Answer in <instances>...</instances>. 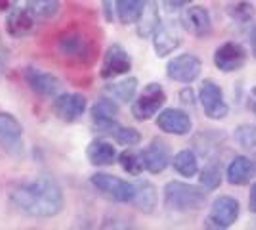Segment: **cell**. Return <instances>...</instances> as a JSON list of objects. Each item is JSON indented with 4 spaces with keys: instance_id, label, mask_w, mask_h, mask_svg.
Returning <instances> with one entry per match:
<instances>
[{
    "instance_id": "obj_1",
    "label": "cell",
    "mask_w": 256,
    "mask_h": 230,
    "mask_svg": "<svg viewBox=\"0 0 256 230\" xmlns=\"http://www.w3.org/2000/svg\"><path fill=\"white\" fill-rule=\"evenodd\" d=\"M10 203L20 213L34 219H50L64 211L62 186L52 176H36L10 192Z\"/></svg>"
},
{
    "instance_id": "obj_2",
    "label": "cell",
    "mask_w": 256,
    "mask_h": 230,
    "mask_svg": "<svg viewBox=\"0 0 256 230\" xmlns=\"http://www.w3.org/2000/svg\"><path fill=\"white\" fill-rule=\"evenodd\" d=\"M58 50L64 58L78 64H92L98 52L96 43L82 29H65L58 37Z\"/></svg>"
},
{
    "instance_id": "obj_3",
    "label": "cell",
    "mask_w": 256,
    "mask_h": 230,
    "mask_svg": "<svg viewBox=\"0 0 256 230\" xmlns=\"http://www.w3.org/2000/svg\"><path fill=\"white\" fill-rule=\"evenodd\" d=\"M206 203V192L201 188L170 180L164 186V205L178 213H188V211H199Z\"/></svg>"
},
{
    "instance_id": "obj_4",
    "label": "cell",
    "mask_w": 256,
    "mask_h": 230,
    "mask_svg": "<svg viewBox=\"0 0 256 230\" xmlns=\"http://www.w3.org/2000/svg\"><path fill=\"white\" fill-rule=\"evenodd\" d=\"M90 182L102 196H106L111 201H117V203H132L136 197V184L122 180L118 176L96 173V175H92Z\"/></svg>"
},
{
    "instance_id": "obj_5",
    "label": "cell",
    "mask_w": 256,
    "mask_h": 230,
    "mask_svg": "<svg viewBox=\"0 0 256 230\" xmlns=\"http://www.w3.org/2000/svg\"><path fill=\"white\" fill-rule=\"evenodd\" d=\"M166 102V92L159 83H150L140 92V96L132 104V115L138 121H148L157 115Z\"/></svg>"
},
{
    "instance_id": "obj_6",
    "label": "cell",
    "mask_w": 256,
    "mask_h": 230,
    "mask_svg": "<svg viewBox=\"0 0 256 230\" xmlns=\"http://www.w3.org/2000/svg\"><path fill=\"white\" fill-rule=\"evenodd\" d=\"M203 64L195 54H180L172 58L166 66V75L176 83H193L201 75Z\"/></svg>"
},
{
    "instance_id": "obj_7",
    "label": "cell",
    "mask_w": 256,
    "mask_h": 230,
    "mask_svg": "<svg viewBox=\"0 0 256 230\" xmlns=\"http://www.w3.org/2000/svg\"><path fill=\"white\" fill-rule=\"evenodd\" d=\"M130 69H132V58L124 50V46L111 44L104 56L100 75L104 79H117L120 75H126Z\"/></svg>"
},
{
    "instance_id": "obj_8",
    "label": "cell",
    "mask_w": 256,
    "mask_h": 230,
    "mask_svg": "<svg viewBox=\"0 0 256 230\" xmlns=\"http://www.w3.org/2000/svg\"><path fill=\"white\" fill-rule=\"evenodd\" d=\"M237 219H239V201L232 196H220L214 199L210 215L206 219V226L228 228Z\"/></svg>"
},
{
    "instance_id": "obj_9",
    "label": "cell",
    "mask_w": 256,
    "mask_h": 230,
    "mask_svg": "<svg viewBox=\"0 0 256 230\" xmlns=\"http://www.w3.org/2000/svg\"><path fill=\"white\" fill-rule=\"evenodd\" d=\"M199 98L203 104V110L206 113L208 119H224L230 113V108L226 104L224 94H222V88L218 87L214 81H204L201 92H199Z\"/></svg>"
},
{
    "instance_id": "obj_10",
    "label": "cell",
    "mask_w": 256,
    "mask_h": 230,
    "mask_svg": "<svg viewBox=\"0 0 256 230\" xmlns=\"http://www.w3.org/2000/svg\"><path fill=\"white\" fill-rule=\"evenodd\" d=\"M88 102L82 94L69 92V94H58L54 98V113L65 123H73L84 115Z\"/></svg>"
},
{
    "instance_id": "obj_11",
    "label": "cell",
    "mask_w": 256,
    "mask_h": 230,
    "mask_svg": "<svg viewBox=\"0 0 256 230\" xmlns=\"http://www.w3.org/2000/svg\"><path fill=\"white\" fill-rule=\"evenodd\" d=\"M25 81L32 92L40 94L44 98H56L62 90V81L58 77L48 71H40L36 67H29L25 71Z\"/></svg>"
},
{
    "instance_id": "obj_12",
    "label": "cell",
    "mask_w": 256,
    "mask_h": 230,
    "mask_svg": "<svg viewBox=\"0 0 256 230\" xmlns=\"http://www.w3.org/2000/svg\"><path fill=\"white\" fill-rule=\"evenodd\" d=\"M34 25H36V18L29 10V6H14L12 10H8L6 31L14 39H23V37L31 35Z\"/></svg>"
},
{
    "instance_id": "obj_13",
    "label": "cell",
    "mask_w": 256,
    "mask_h": 230,
    "mask_svg": "<svg viewBox=\"0 0 256 230\" xmlns=\"http://www.w3.org/2000/svg\"><path fill=\"white\" fill-rule=\"evenodd\" d=\"M246 52L239 43H224L218 46L216 54H214V64L220 71L232 73L245 66Z\"/></svg>"
},
{
    "instance_id": "obj_14",
    "label": "cell",
    "mask_w": 256,
    "mask_h": 230,
    "mask_svg": "<svg viewBox=\"0 0 256 230\" xmlns=\"http://www.w3.org/2000/svg\"><path fill=\"white\" fill-rule=\"evenodd\" d=\"M22 136H23L22 123L16 119L12 113L0 111V144H2V148L20 153L23 150Z\"/></svg>"
},
{
    "instance_id": "obj_15",
    "label": "cell",
    "mask_w": 256,
    "mask_h": 230,
    "mask_svg": "<svg viewBox=\"0 0 256 230\" xmlns=\"http://www.w3.org/2000/svg\"><path fill=\"white\" fill-rule=\"evenodd\" d=\"M182 25L186 27V31H190L195 37H206L212 31V20L210 14L203 6H190L182 14Z\"/></svg>"
},
{
    "instance_id": "obj_16",
    "label": "cell",
    "mask_w": 256,
    "mask_h": 230,
    "mask_svg": "<svg viewBox=\"0 0 256 230\" xmlns=\"http://www.w3.org/2000/svg\"><path fill=\"white\" fill-rule=\"evenodd\" d=\"M157 127L162 132H168V134H178L184 136L192 131V117L182 110L176 108H168V110H162L157 117Z\"/></svg>"
},
{
    "instance_id": "obj_17",
    "label": "cell",
    "mask_w": 256,
    "mask_h": 230,
    "mask_svg": "<svg viewBox=\"0 0 256 230\" xmlns=\"http://www.w3.org/2000/svg\"><path fill=\"white\" fill-rule=\"evenodd\" d=\"M182 44V37L178 33V27L174 23H160L157 31L153 33V46L159 58L172 54Z\"/></svg>"
},
{
    "instance_id": "obj_18",
    "label": "cell",
    "mask_w": 256,
    "mask_h": 230,
    "mask_svg": "<svg viewBox=\"0 0 256 230\" xmlns=\"http://www.w3.org/2000/svg\"><path fill=\"white\" fill-rule=\"evenodd\" d=\"M144 161H146V169L153 173V175H159L162 173L168 163H170V152H168V146L155 138L151 140V144L144 150Z\"/></svg>"
},
{
    "instance_id": "obj_19",
    "label": "cell",
    "mask_w": 256,
    "mask_h": 230,
    "mask_svg": "<svg viewBox=\"0 0 256 230\" xmlns=\"http://www.w3.org/2000/svg\"><path fill=\"white\" fill-rule=\"evenodd\" d=\"M118 106L111 98H100L92 106V121L98 131L109 132L117 125Z\"/></svg>"
},
{
    "instance_id": "obj_20",
    "label": "cell",
    "mask_w": 256,
    "mask_h": 230,
    "mask_svg": "<svg viewBox=\"0 0 256 230\" xmlns=\"http://www.w3.org/2000/svg\"><path fill=\"white\" fill-rule=\"evenodd\" d=\"M86 155L88 161L96 167H109L118 159L117 148L107 140H92L86 150Z\"/></svg>"
},
{
    "instance_id": "obj_21",
    "label": "cell",
    "mask_w": 256,
    "mask_h": 230,
    "mask_svg": "<svg viewBox=\"0 0 256 230\" xmlns=\"http://www.w3.org/2000/svg\"><path fill=\"white\" fill-rule=\"evenodd\" d=\"M136 207L146 213V215H151L157 203H159V194H157V188L151 184L150 180H140L136 182V197L132 201Z\"/></svg>"
},
{
    "instance_id": "obj_22",
    "label": "cell",
    "mask_w": 256,
    "mask_h": 230,
    "mask_svg": "<svg viewBox=\"0 0 256 230\" xmlns=\"http://www.w3.org/2000/svg\"><path fill=\"white\" fill-rule=\"evenodd\" d=\"M252 171H254V163L245 155H239L228 167V180L234 186H245L252 176Z\"/></svg>"
},
{
    "instance_id": "obj_23",
    "label": "cell",
    "mask_w": 256,
    "mask_h": 230,
    "mask_svg": "<svg viewBox=\"0 0 256 230\" xmlns=\"http://www.w3.org/2000/svg\"><path fill=\"white\" fill-rule=\"evenodd\" d=\"M160 25V14L157 0H148L144 14L140 16L138 20V35L142 39H148L150 35H153L157 31V27Z\"/></svg>"
},
{
    "instance_id": "obj_24",
    "label": "cell",
    "mask_w": 256,
    "mask_h": 230,
    "mask_svg": "<svg viewBox=\"0 0 256 230\" xmlns=\"http://www.w3.org/2000/svg\"><path fill=\"white\" fill-rule=\"evenodd\" d=\"M148 0H117L115 12L120 23L130 25V23H138L140 16L144 14Z\"/></svg>"
},
{
    "instance_id": "obj_25",
    "label": "cell",
    "mask_w": 256,
    "mask_h": 230,
    "mask_svg": "<svg viewBox=\"0 0 256 230\" xmlns=\"http://www.w3.org/2000/svg\"><path fill=\"white\" fill-rule=\"evenodd\" d=\"M172 165H174L176 173H180L182 176H195L199 173V161L192 150H182L176 153L172 159Z\"/></svg>"
},
{
    "instance_id": "obj_26",
    "label": "cell",
    "mask_w": 256,
    "mask_h": 230,
    "mask_svg": "<svg viewBox=\"0 0 256 230\" xmlns=\"http://www.w3.org/2000/svg\"><path fill=\"white\" fill-rule=\"evenodd\" d=\"M136 90H138V79L136 77H130V79H124L120 83H113L106 87V92L111 94L115 100H120V102H132L134 96H136Z\"/></svg>"
},
{
    "instance_id": "obj_27",
    "label": "cell",
    "mask_w": 256,
    "mask_h": 230,
    "mask_svg": "<svg viewBox=\"0 0 256 230\" xmlns=\"http://www.w3.org/2000/svg\"><path fill=\"white\" fill-rule=\"evenodd\" d=\"M118 163L126 171L128 175L138 176L142 175V171L146 169V161H144V152H136L132 148L124 150L122 153H118Z\"/></svg>"
},
{
    "instance_id": "obj_28",
    "label": "cell",
    "mask_w": 256,
    "mask_h": 230,
    "mask_svg": "<svg viewBox=\"0 0 256 230\" xmlns=\"http://www.w3.org/2000/svg\"><path fill=\"white\" fill-rule=\"evenodd\" d=\"M29 10L34 14L36 20H52L60 14V0H27Z\"/></svg>"
},
{
    "instance_id": "obj_29",
    "label": "cell",
    "mask_w": 256,
    "mask_h": 230,
    "mask_svg": "<svg viewBox=\"0 0 256 230\" xmlns=\"http://www.w3.org/2000/svg\"><path fill=\"white\" fill-rule=\"evenodd\" d=\"M228 14L234 18L235 22L239 23H248L254 18V6L248 0H234L228 4Z\"/></svg>"
},
{
    "instance_id": "obj_30",
    "label": "cell",
    "mask_w": 256,
    "mask_h": 230,
    "mask_svg": "<svg viewBox=\"0 0 256 230\" xmlns=\"http://www.w3.org/2000/svg\"><path fill=\"white\" fill-rule=\"evenodd\" d=\"M107 134H111L118 144H122V146H128V148H132V146H138L142 142V134H140L136 129H132V127H122V125H115L111 131L107 132Z\"/></svg>"
},
{
    "instance_id": "obj_31",
    "label": "cell",
    "mask_w": 256,
    "mask_h": 230,
    "mask_svg": "<svg viewBox=\"0 0 256 230\" xmlns=\"http://www.w3.org/2000/svg\"><path fill=\"white\" fill-rule=\"evenodd\" d=\"M235 140L239 142V146H243L246 150H254L256 148V125L245 123L239 125L235 129Z\"/></svg>"
},
{
    "instance_id": "obj_32",
    "label": "cell",
    "mask_w": 256,
    "mask_h": 230,
    "mask_svg": "<svg viewBox=\"0 0 256 230\" xmlns=\"http://www.w3.org/2000/svg\"><path fill=\"white\" fill-rule=\"evenodd\" d=\"M201 184H203L206 190H216V188L222 184V173L218 169V165L208 163L201 171Z\"/></svg>"
},
{
    "instance_id": "obj_33",
    "label": "cell",
    "mask_w": 256,
    "mask_h": 230,
    "mask_svg": "<svg viewBox=\"0 0 256 230\" xmlns=\"http://www.w3.org/2000/svg\"><path fill=\"white\" fill-rule=\"evenodd\" d=\"M115 4L117 0H102V6H104V14H106V20L107 22H113L117 12H115Z\"/></svg>"
},
{
    "instance_id": "obj_34",
    "label": "cell",
    "mask_w": 256,
    "mask_h": 230,
    "mask_svg": "<svg viewBox=\"0 0 256 230\" xmlns=\"http://www.w3.org/2000/svg\"><path fill=\"white\" fill-rule=\"evenodd\" d=\"M4 64H6V48H4V43L0 39V75L4 71Z\"/></svg>"
},
{
    "instance_id": "obj_35",
    "label": "cell",
    "mask_w": 256,
    "mask_h": 230,
    "mask_svg": "<svg viewBox=\"0 0 256 230\" xmlns=\"http://www.w3.org/2000/svg\"><path fill=\"white\" fill-rule=\"evenodd\" d=\"M16 4H14V0H0V10H12Z\"/></svg>"
},
{
    "instance_id": "obj_36",
    "label": "cell",
    "mask_w": 256,
    "mask_h": 230,
    "mask_svg": "<svg viewBox=\"0 0 256 230\" xmlns=\"http://www.w3.org/2000/svg\"><path fill=\"white\" fill-rule=\"evenodd\" d=\"M250 211L256 213V184L252 186V190H250Z\"/></svg>"
},
{
    "instance_id": "obj_37",
    "label": "cell",
    "mask_w": 256,
    "mask_h": 230,
    "mask_svg": "<svg viewBox=\"0 0 256 230\" xmlns=\"http://www.w3.org/2000/svg\"><path fill=\"white\" fill-rule=\"evenodd\" d=\"M192 0H168V4L174 6V8H180V6H186V4H190Z\"/></svg>"
},
{
    "instance_id": "obj_38",
    "label": "cell",
    "mask_w": 256,
    "mask_h": 230,
    "mask_svg": "<svg viewBox=\"0 0 256 230\" xmlns=\"http://www.w3.org/2000/svg\"><path fill=\"white\" fill-rule=\"evenodd\" d=\"M250 46H252V54L256 58V27L252 29V33H250Z\"/></svg>"
},
{
    "instance_id": "obj_39",
    "label": "cell",
    "mask_w": 256,
    "mask_h": 230,
    "mask_svg": "<svg viewBox=\"0 0 256 230\" xmlns=\"http://www.w3.org/2000/svg\"><path fill=\"white\" fill-rule=\"evenodd\" d=\"M254 115H256V104H254Z\"/></svg>"
}]
</instances>
